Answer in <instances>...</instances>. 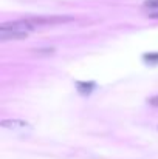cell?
<instances>
[{"label":"cell","mask_w":158,"mask_h":159,"mask_svg":"<svg viewBox=\"0 0 158 159\" xmlns=\"http://www.w3.org/2000/svg\"><path fill=\"white\" fill-rule=\"evenodd\" d=\"M144 59L149 60V62H154V63H155V62H158V54H146Z\"/></svg>","instance_id":"52a82bcc"},{"label":"cell","mask_w":158,"mask_h":159,"mask_svg":"<svg viewBox=\"0 0 158 159\" xmlns=\"http://www.w3.org/2000/svg\"><path fill=\"white\" fill-rule=\"evenodd\" d=\"M144 6L151 9H158V0H144Z\"/></svg>","instance_id":"8992f818"},{"label":"cell","mask_w":158,"mask_h":159,"mask_svg":"<svg viewBox=\"0 0 158 159\" xmlns=\"http://www.w3.org/2000/svg\"><path fill=\"white\" fill-rule=\"evenodd\" d=\"M149 104L154 107H158V96H154V98H151L149 99Z\"/></svg>","instance_id":"ba28073f"},{"label":"cell","mask_w":158,"mask_h":159,"mask_svg":"<svg viewBox=\"0 0 158 159\" xmlns=\"http://www.w3.org/2000/svg\"><path fill=\"white\" fill-rule=\"evenodd\" d=\"M149 17H152V19H158V12H154V14H149Z\"/></svg>","instance_id":"9c48e42d"},{"label":"cell","mask_w":158,"mask_h":159,"mask_svg":"<svg viewBox=\"0 0 158 159\" xmlns=\"http://www.w3.org/2000/svg\"><path fill=\"white\" fill-rule=\"evenodd\" d=\"M33 53L37 56H51L54 54V48H36V50H33Z\"/></svg>","instance_id":"5b68a950"},{"label":"cell","mask_w":158,"mask_h":159,"mask_svg":"<svg viewBox=\"0 0 158 159\" xmlns=\"http://www.w3.org/2000/svg\"><path fill=\"white\" fill-rule=\"evenodd\" d=\"M0 125H2L3 128H25V127H28V124L23 122V120H11V119L2 120Z\"/></svg>","instance_id":"3957f363"},{"label":"cell","mask_w":158,"mask_h":159,"mask_svg":"<svg viewBox=\"0 0 158 159\" xmlns=\"http://www.w3.org/2000/svg\"><path fill=\"white\" fill-rule=\"evenodd\" d=\"M95 88V84L93 82H78V90L82 93V94H87V93H90L92 90Z\"/></svg>","instance_id":"277c9868"},{"label":"cell","mask_w":158,"mask_h":159,"mask_svg":"<svg viewBox=\"0 0 158 159\" xmlns=\"http://www.w3.org/2000/svg\"><path fill=\"white\" fill-rule=\"evenodd\" d=\"M30 20L34 26H42V25H57V23L73 22V17H68V16H44V17H30Z\"/></svg>","instance_id":"6da1fadb"},{"label":"cell","mask_w":158,"mask_h":159,"mask_svg":"<svg viewBox=\"0 0 158 159\" xmlns=\"http://www.w3.org/2000/svg\"><path fill=\"white\" fill-rule=\"evenodd\" d=\"M28 37V31H20V30H0V40L8 42V40H23Z\"/></svg>","instance_id":"7a4b0ae2"}]
</instances>
